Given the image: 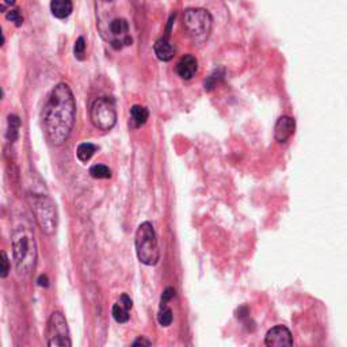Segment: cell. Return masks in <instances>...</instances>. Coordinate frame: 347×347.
Masks as SVG:
<instances>
[{
    "label": "cell",
    "mask_w": 347,
    "mask_h": 347,
    "mask_svg": "<svg viewBox=\"0 0 347 347\" xmlns=\"http://www.w3.org/2000/svg\"><path fill=\"white\" fill-rule=\"evenodd\" d=\"M131 117L132 121L135 122L136 128L143 127L145 122L148 121V108L144 107V106H140V104H135V106H132L131 107Z\"/></svg>",
    "instance_id": "cell-14"
},
{
    "label": "cell",
    "mask_w": 347,
    "mask_h": 347,
    "mask_svg": "<svg viewBox=\"0 0 347 347\" xmlns=\"http://www.w3.org/2000/svg\"><path fill=\"white\" fill-rule=\"evenodd\" d=\"M10 273V259L5 251H0V277L5 278Z\"/></svg>",
    "instance_id": "cell-20"
},
{
    "label": "cell",
    "mask_w": 347,
    "mask_h": 347,
    "mask_svg": "<svg viewBox=\"0 0 347 347\" xmlns=\"http://www.w3.org/2000/svg\"><path fill=\"white\" fill-rule=\"evenodd\" d=\"M50 11L53 14V17L57 19L68 18L73 11L72 0H52Z\"/></svg>",
    "instance_id": "cell-13"
},
{
    "label": "cell",
    "mask_w": 347,
    "mask_h": 347,
    "mask_svg": "<svg viewBox=\"0 0 347 347\" xmlns=\"http://www.w3.org/2000/svg\"><path fill=\"white\" fill-rule=\"evenodd\" d=\"M5 11H6V6L2 5L0 6V13H5Z\"/></svg>",
    "instance_id": "cell-27"
},
{
    "label": "cell",
    "mask_w": 347,
    "mask_h": 347,
    "mask_svg": "<svg viewBox=\"0 0 347 347\" xmlns=\"http://www.w3.org/2000/svg\"><path fill=\"white\" fill-rule=\"evenodd\" d=\"M151 344H152V342H151V340H148V339L143 338V336L137 338L135 342L132 343V346H151Z\"/></svg>",
    "instance_id": "cell-23"
},
{
    "label": "cell",
    "mask_w": 347,
    "mask_h": 347,
    "mask_svg": "<svg viewBox=\"0 0 347 347\" xmlns=\"http://www.w3.org/2000/svg\"><path fill=\"white\" fill-rule=\"evenodd\" d=\"M6 18H7V21H10V22L15 23V26L17 27H21L23 25V17L18 9H14L11 10V11H9L7 15H6Z\"/></svg>",
    "instance_id": "cell-21"
},
{
    "label": "cell",
    "mask_w": 347,
    "mask_h": 347,
    "mask_svg": "<svg viewBox=\"0 0 347 347\" xmlns=\"http://www.w3.org/2000/svg\"><path fill=\"white\" fill-rule=\"evenodd\" d=\"M198 71V60L193 54H185L176 65V72L183 80H190Z\"/></svg>",
    "instance_id": "cell-10"
},
{
    "label": "cell",
    "mask_w": 347,
    "mask_h": 347,
    "mask_svg": "<svg viewBox=\"0 0 347 347\" xmlns=\"http://www.w3.org/2000/svg\"><path fill=\"white\" fill-rule=\"evenodd\" d=\"M3 95H5V94H3V90L0 88V99H3Z\"/></svg>",
    "instance_id": "cell-28"
},
{
    "label": "cell",
    "mask_w": 347,
    "mask_h": 347,
    "mask_svg": "<svg viewBox=\"0 0 347 347\" xmlns=\"http://www.w3.org/2000/svg\"><path fill=\"white\" fill-rule=\"evenodd\" d=\"M29 202L32 207L33 214L41 230L46 235H53L57 229L59 214L56 205L50 199L49 195L41 193H33L29 195Z\"/></svg>",
    "instance_id": "cell-4"
},
{
    "label": "cell",
    "mask_w": 347,
    "mask_h": 347,
    "mask_svg": "<svg viewBox=\"0 0 347 347\" xmlns=\"http://www.w3.org/2000/svg\"><path fill=\"white\" fill-rule=\"evenodd\" d=\"M38 285L40 286H48L49 285V282H48V277L46 275H40V278H38Z\"/></svg>",
    "instance_id": "cell-24"
},
{
    "label": "cell",
    "mask_w": 347,
    "mask_h": 347,
    "mask_svg": "<svg viewBox=\"0 0 347 347\" xmlns=\"http://www.w3.org/2000/svg\"><path fill=\"white\" fill-rule=\"evenodd\" d=\"M296 132V121L289 115H282L277 120L274 127V137L275 140L284 144L294 135Z\"/></svg>",
    "instance_id": "cell-9"
},
{
    "label": "cell",
    "mask_w": 347,
    "mask_h": 347,
    "mask_svg": "<svg viewBox=\"0 0 347 347\" xmlns=\"http://www.w3.org/2000/svg\"><path fill=\"white\" fill-rule=\"evenodd\" d=\"M90 175L95 179H108L111 178V170L103 164H95L90 168Z\"/></svg>",
    "instance_id": "cell-17"
},
{
    "label": "cell",
    "mask_w": 347,
    "mask_h": 347,
    "mask_svg": "<svg viewBox=\"0 0 347 347\" xmlns=\"http://www.w3.org/2000/svg\"><path fill=\"white\" fill-rule=\"evenodd\" d=\"M6 6H14L17 3V0H5Z\"/></svg>",
    "instance_id": "cell-26"
},
{
    "label": "cell",
    "mask_w": 347,
    "mask_h": 347,
    "mask_svg": "<svg viewBox=\"0 0 347 347\" xmlns=\"http://www.w3.org/2000/svg\"><path fill=\"white\" fill-rule=\"evenodd\" d=\"M76 102L71 87L60 83L48 96L42 121L46 139L52 145L60 147L69 139L75 125Z\"/></svg>",
    "instance_id": "cell-1"
},
{
    "label": "cell",
    "mask_w": 347,
    "mask_h": 347,
    "mask_svg": "<svg viewBox=\"0 0 347 347\" xmlns=\"http://www.w3.org/2000/svg\"><path fill=\"white\" fill-rule=\"evenodd\" d=\"M133 307V302H132L131 297L128 294H122L120 300H118L115 304L113 305V309H111V315H113L114 320L122 324V323H127L129 320V311Z\"/></svg>",
    "instance_id": "cell-11"
},
{
    "label": "cell",
    "mask_w": 347,
    "mask_h": 347,
    "mask_svg": "<svg viewBox=\"0 0 347 347\" xmlns=\"http://www.w3.org/2000/svg\"><path fill=\"white\" fill-rule=\"evenodd\" d=\"M172 320H174V315H172L171 308H168L167 305H160V311L158 313L159 324L163 327H168L171 325Z\"/></svg>",
    "instance_id": "cell-18"
},
{
    "label": "cell",
    "mask_w": 347,
    "mask_h": 347,
    "mask_svg": "<svg viewBox=\"0 0 347 347\" xmlns=\"http://www.w3.org/2000/svg\"><path fill=\"white\" fill-rule=\"evenodd\" d=\"M13 259L21 277L32 273L37 262V244L29 226H19L13 234Z\"/></svg>",
    "instance_id": "cell-2"
},
{
    "label": "cell",
    "mask_w": 347,
    "mask_h": 347,
    "mask_svg": "<svg viewBox=\"0 0 347 347\" xmlns=\"http://www.w3.org/2000/svg\"><path fill=\"white\" fill-rule=\"evenodd\" d=\"M73 53H75V57L77 60H83L86 59V41L83 37H79L75 42V46H73Z\"/></svg>",
    "instance_id": "cell-19"
},
{
    "label": "cell",
    "mask_w": 347,
    "mask_h": 347,
    "mask_svg": "<svg viewBox=\"0 0 347 347\" xmlns=\"http://www.w3.org/2000/svg\"><path fill=\"white\" fill-rule=\"evenodd\" d=\"M154 52L160 61H170L175 56L176 48L171 41L168 40V37H162L155 42Z\"/></svg>",
    "instance_id": "cell-12"
},
{
    "label": "cell",
    "mask_w": 347,
    "mask_h": 347,
    "mask_svg": "<svg viewBox=\"0 0 347 347\" xmlns=\"http://www.w3.org/2000/svg\"><path fill=\"white\" fill-rule=\"evenodd\" d=\"M9 127H7V140L14 143V141L18 140L19 137V131H21V120H19L18 115L15 114H11L9 115Z\"/></svg>",
    "instance_id": "cell-15"
},
{
    "label": "cell",
    "mask_w": 347,
    "mask_h": 347,
    "mask_svg": "<svg viewBox=\"0 0 347 347\" xmlns=\"http://www.w3.org/2000/svg\"><path fill=\"white\" fill-rule=\"evenodd\" d=\"M183 29L194 45H201L212 34V15L203 9L186 10L183 14Z\"/></svg>",
    "instance_id": "cell-3"
},
{
    "label": "cell",
    "mask_w": 347,
    "mask_h": 347,
    "mask_svg": "<svg viewBox=\"0 0 347 347\" xmlns=\"http://www.w3.org/2000/svg\"><path fill=\"white\" fill-rule=\"evenodd\" d=\"M136 254L139 261L145 266H155L160 259L158 236L151 222H143L136 232Z\"/></svg>",
    "instance_id": "cell-5"
},
{
    "label": "cell",
    "mask_w": 347,
    "mask_h": 347,
    "mask_svg": "<svg viewBox=\"0 0 347 347\" xmlns=\"http://www.w3.org/2000/svg\"><path fill=\"white\" fill-rule=\"evenodd\" d=\"M5 45V36H3V32H2V27H0V48Z\"/></svg>",
    "instance_id": "cell-25"
},
{
    "label": "cell",
    "mask_w": 347,
    "mask_h": 347,
    "mask_svg": "<svg viewBox=\"0 0 347 347\" xmlns=\"http://www.w3.org/2000/svg\"><path fill=\"white\" fill-rule=\"evenodd\" d=\"M96 151H98V147L95 144H92V143H81V144L77 147V159L83 163L88 162V160L94 156V154Z\"/></svg>",
    "instance_id": "cell-16"
},
{
    "label": "cell",
    "mask_w": 347,
    "mask_h": 347,
    "mask_svg": "<svg viewBox=\"0 0 347 347\" xmlns=\"http://www.w3.org/2000/svg\"><path fill=\"white\" fill-rule=\"evenodd\" d=\"M46 344L49 347H71V334L65 316L61 312H53L46 325Z\"/></svg>",
    "instance_id": "cell-7"
},
{
    "label": "cell",
    "mask_w": 347,
    "mask_h": 347,
    "mask_svg": "<svg viewBox=\"0 0 347 347\" xmlns=\"http://www.w3.org/2000/svg\"><path fill=\"white\" fill-rule=\"evenodd\" d=\"M175 289L174 288H167L162 294V300H160V305H167L168 302L171 301L172 298L175 297Z\"/></svg>",
    "instance_id": "cell-22"
},
{
    "label": "cell",
    "mask_w": 347,
    "mask_h": 347,
    "mask_svg": "<svg viewBox=\"0 0 347 347\" xmlns=\"http://www.w3.org/2000/svg\"><path fill=\"white\" fill-rule=\"evenodd\" d=\"M90 120L96 129L111 131L117 124V110L113 98L102 96L95 99L90 108Z\"/></svg>",
    "instance_id": "cell-6"
},
{
    "label": "cell",
    "mask_w": 347,
    "mask_h": 347,
    "mask_svg": "<svg viewBox=\"0 0 347 347\" xmlns=\"http://www.w3.org/2000/svg\"><path fill=\"white\" fill-rule=\"evenodd\" d=\"M265 344L269 347H282L293 346V336L288 327L285 325H275L267 331L265 336Z\"/></svg>",
    "instance_id": "cell-8"
}]
</instances>
